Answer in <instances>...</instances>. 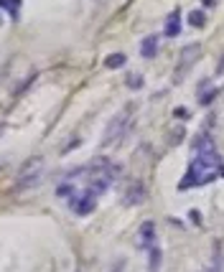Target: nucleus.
Wrapping results in <instances>:
<instances>
[{
  "label": "nucleus",
  "instance_id": "3",
  "mask_svg": "<svg viewBox=\"0 0 224 272\" xmlns=\"http://www.w3.org/2000/svg\"><path fill=\"white\" fill-rule=\"evenodd\" d=\"M128 120H130V112H117V115L110 120L107 130H105V135H102V148H107L110 143H115V140H117V135L125 130Z\"/></svg>",
  "mask_w": 224,
  "mask_h": 272
},
{
  "label": "nucleus",
  "instance_id": "10",
  "mask_svg": "<svg viewBox=\"0 0 224 272\" xmlns=\"http://www.w3.org/2000/svg\"><path fill=\"white\" fill-rule=\"evenodd\" d=\"M125 64V54H110L105 59V66L107 69H120V66Z\"/></svg>",
  "mask_w": 224,
  "mask_h": 272
},
{
  "label": "nucleus",
  "instance_id": "2",
  "mask_svg": "<svg viewBox=\"0 0 224 272\" xmlns=\"http://www.w3.org/2000/svg\"><path fill=\"white\" fill-rule=\"evenodd\" d=\"M43 178V161L41 158H33V161H28L23 168H20V176H18V188H33L38 186V181Z\"/></svg>",
  "mask_w": 224,
  "mask_h": 272
},
{
  "label": "nucleus",
  "instance_id": "4",
  "mask_svg": "<svg viewBox=\"0 0 224 272\" xmlns=\"http://www.w3.org/2000/svg\"><path fill=\"white\" fill-rule=\"evenodd\" d=\"M94 206H97V196H94L89 188L84 191L79 199H72V209H74V214H79V217H87V214H92Z\"/></svg>",
  "mask_w": 224,
  "mask_h": 272
},
{
  "label": "nucleus",
  "instance_id": "1",
  "mask_svg": "<svg viewBox=\"0 0 224 272\" xmlns=\"http://www.w3.org/2000/svg\"><path fill=\"white\" fill-rule=\"evenodd\" d=\"M219 155L214 150V145H211L209 138H204V148H196V158L191 168H188L186 178H181V183H178V188L186 191L191 186H204V183H211L217 176H219Z\"/></svg>",
  "mask_w": 224,
  "mask_h": 272
},
{
  "label": "nucleus",
  "instance_id": "7",
  "mask_svg": "<svg viewBox=\"0 0 224 272\" xmlns=\"http://www.w3.org/2000/svg\"><path fill=\"white\" fill-rule=\"evenodd\" d=\"M153 242H155V229H153V221H145L143 226H140V244L143 247H153Z\"/></svg>",
  "mask_w": 224,
  "mask_h": 272
},
{
  "label": "nucleus",
  "instance_id": "11",
  "mask_svg": "<svg viewBox=\"0 0 224 272\" xmlns=\"http://www.w3.org/2000/svg\"><path fill=\"white\" fill-rule=\"evenodd\" d=\"M188 26H204V13H201V10H191V13H188Z\"/></svg>",
  "mask_w": 224,
  "mask_h": 272
},
{
  "label": "nucleus",
  "instance_id": "9",
  "mask_svg": "<svg viewBox=\"0 0 224 272\" xmlns=\"http://www.w3.org/2000/svg\"><path fill=\"white\" fill-rule=\"evenodd\" d=\"M143 199H145V186H138V183H135V186L130 188V196L125 199V203H138V201H143Z\"/></svg>",
  "mask_w": 224,
  "mask_h": 272
},
{
  "label": "nucleus",
  "instance_id": "8",
  "mask_svg": "<svg viewBox=\"0 0 224 272\" xmlns=\"http://www.w3.org/2000/svg\"><path fill=\"white\" fill-rule=\"evenodd\" d=\"M178 31H181V16H178V10H173L166 23V36H178Z\"/></svg>",
  "mask_w": 224,
  "mask_h": 272
},
{
  "label": "nucleus",
  "instance_id": "6",
  "mask_svg": "<svg viewBox=\"0 0 224 272\" xmlns=\"http://www.w3.org/2000/svg\"><path fill=\"white\" fill-rule=\"evenodd\" d=\"M155 54H158V36H148L140 43V56L143 59H153Z\"/></svg>",
  "mask_w": 224,
  "mask_h": 272
},
{
  "label": "nucleus",
  "instance_id": "12",
  "mask_svg": "<svg viewBox=\"0 0 224 272\" xmlns=\"http://www.w3.org/2000/svg\"><path fill=\"white\" fill-rule=\"evenodd\" d=\"M130 84H132V89H138V84H140V79H138V76H130Z\"/></svg>",
  "mask_w": 224,
  "mask_h": 272
},
{
  "label": "nucleus",
  "instance_id": "5",
  "mask_svg": "<svg viewBox=\"0 0 224 272\" xmlns=\"http://www.w3.org/2000/svg\"><path fill=\"white\" fill-rule=\"evenodd\" d=\"M196 56H199V46H196V43H191V46L184 49V54H181V72L184 74L191 69V64L196 61Z\"/></svg>",
  "mask_w": 224,
  "mask_h": 272
}]
</instances>
